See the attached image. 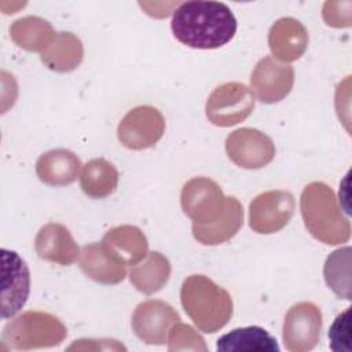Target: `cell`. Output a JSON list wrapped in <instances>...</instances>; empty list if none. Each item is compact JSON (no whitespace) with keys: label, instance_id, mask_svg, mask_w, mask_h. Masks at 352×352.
Wrapping results in <instances>:
<instances>
[{"label":"cell","instance_id":"cell-1","mask_svg":"<svg viewBox=\"0 0 352 352\" xmlns=\"http://www.w3.org/2000/svg\"><path fill=\"white\" fill-rule=\"evenodd\" d=\"M170 29L175 38L187 47L214 50L234 38L236 18L220 1H184L175 8Z\"/></svg>","mask_w":352,"mask_h":352},{"label":"cell","instance_id":"cell-2","mask_svg":"<svg viewBox=\"0 0 352 352\" xmlns=\"http://www.w3.org/2000/svg\"><path fill=\"white\" fill-rule=\"evenodd\" d=\"M300 210L308 232L326 245H340L351 238V223L337 205L334 191L322 182L305 186Z\"/></svg>","mask_w":352,"mask_h":352},{"label":"cell","instance_id":"cell-3","mask_svg":"<svg viewBox=\"0 0 352 352\" xmlns=\"http://www.w3.org/2000/svg\"><path fill=\"white\" fill-rule=\"evenodd\" d=\"M180 301L198 330L216 333L232 316L230 293L205 275H190L180 289Z\"/></svg>","mask_w":352,"mask_h":352},{"label":"cell","instance_id":"cell-4","mask_svg":"<svg viewBox=\"0 0 352 352\" xmlns=\"http://www.w3.org/2000/svg\"><path fill=\"white\" fill-rule=\"evenodd\" d=\"M67 336L65 323L43 311H26L4 326L1 341L8 348L29 351L58 346Z\"/></svg>","mask_w":352,"mask_h":352},{"label":"cell","instance_id":"cell-5","mask_svg":"<svg viewBox=\"0 0 352 352\" xmlns=\"http://www.w3.org/2000/svg\"><path fill=\"white\" fill-rule=\"evenodd\" d=\"M254 109V95L250 88L238 81L216 87L205 106L208 120L217 126H232L246 120Z\"/></svg>","mask_w":352,"mask_h":352},{"label":"cell","instance_id":"cell-6","mask_svg":"<svg viewBox=\"0 0 352 352\" xmlns=\"http://www.w3.org/2000/svg\"><path fill=\"white\" fill-rule=\"evenodd\" d=\"M227 197L220 186L205 176L188 180L180 194L183 212L195 226H205L214 221L226 208Z\"/></svg>","mask_w":352,"mask_h":352},{"label":"cell","instance_id":"cell-7","mask_svg":"<svg viewBox=\"0 0 352 352\" xmlns=\"http://www.w3.org/2000/svg\"><path fill=\"white\" fill-rule=\"evenodd\" d=\"M164 132L165 118L153 106H138L129 110L117 128L118 140L129 150H146L155 146Z\"/></svg>","mask_w":352,"mask_h":352},{"label":"cell","instance_id":"cell-8","mask_svg":"<svg viewBox=\"0 0 352 352\" xmlns=\"http://www.w3.org/2000/svg\"><path fill=\"white\" fill-rule=\"evenodd\" d=\"M322 329V312L318 305L301 301L290 307L283 322V345L290 352H307L316 346Z\"/></svg>","mask_w":352,"mask_h":352},{"label":"cell","instance_id":"cell-9","mask_svg":"<svg viewBox=\"0 0 352 352\" xmlns=\"http://www.w3.org/2000/svg\"><path fill=\"white\" fill-rule=\"evenodd\" d=\"M294 197L285 190L258 194L249 205V226L257 234L280 231L294 214Z\"/></svg>","mask_w":352,"mask_h":352},{"label":"cell","instance_id":"cell-10","mask_svg":"<svg viewBox=\"0 0 352 352\" xmlns=\"http://www.w3.org/2000/svg\"><path fill=\"white\" fill-rule=\"evenodd\" d=\"M180 322L177 311L162 300H146L132 314V330L135 336L148 345L168 342L172 327Z\"/></svg>","mask_w":352,"mask_h":352},{"label":"cell","instance_id":"cell-11","mask_svg":"<svg viewBox=\"0 0 352 352\" xmlns=\"http://www.w3.org/2000/svg\"><path fill=\"white\" fill-rule=\"evenodd\" d=\"M275 144L270 136L254 128H239L226 139L228 158L243 169H260L275 157Z\"/></svg>","mask_w":352,"mask_h":352},{"label":"cell","instance_id":"cell-12","mask_svg":"<svg viewBox=\"0 0 352 352\" xmlns=\"http://www.w3.org/2000/svg\"><path fill=\"white\" fill-rule=\"evenodd\" d=\"M30 293V272L16 252L1 249V318H14Z\"/></svg>","mask_w":352,"mask_h":352},{"label":"cell","instance_id":"cell-13","mask_svg":"<svg viewBox=\"0 0 352 352\" xmlns=\"http://www.w3.org/2000/svg\"><path fill=\"white\" fill-rule=\"evenodd\" d=\"M294 84V69L278 63L271 56L261 58L250 76V91L263 103H276L285 99Z\"/></svg>","mask_w":352,"mask_h":352},{"label":"cell","instance_id":"cell-14","mask_svg":"<svg viewBox=\"0 0 352 352\" xmlns=\"http://www.w3.org/2000/svg\"><path fill=\"white\" fill-rule=\"evenodd\" d=\"M103 250L122 265H136L148 253V242L143 231L131 224L109 230L102 242Z\"/></svg>","mask_w":352,"mask_h":352},{"label":"cell","instance_id":"cell-15","mask_svg":"<svg viewBox=\"0 0 352 352\" xmlns=\"http://www.w3.org/2000/svg\"><path fill=\"white\" fill-rule=\"evenodd\" d=\"M34 249L41 260L60 265H72L80 258V248L70 231L60 223H47L34 239Z\"/></svg>","mask_w":352,"mask_h":352},{"label":"cell","instance_id":"cell-16","mask_svg":"<svg viewBox=\"0 0 352 352\" xmlns=\"http://www.w3.org/2000/svg\"><path fill=\"white\" fill-rule=\"evenodd\" d=\"M305 26L290 16L278 19L270 29L268 45L272 55L282 62H293L301 58L308 45Z\"/></svg>","mask_w":352,"mask_h":352},{"label":"cell","instance_id":"cell-17","mask_svg":"<svg viewBox=\"0 0 352 352\" xmlns=\"http://www.w3.org/2000/svg\"><path fill=\"white\" fill-rule=\"evenodd\" d=\"M81 170L80 158L70 150L55 148L41 154L36 162L37 177L54 187L72 184Z\"/></svg>","mask_w":352,"mask_h":352},{"label":"cell","instance_id":"cell-18","mask_svg":"<svg viewBox=\"0 0 352 352\" xmlns=\"http://www.w3.org/2000/svg\"><path fill=\"white\" fill-rule=\"evenodd\" d=\"M243 224V206L235 197H227L223 213L205 226L192 224L194 238L206 246H214L231 239Z\"/></svg>","mask_w":352,"mask_h":352},{"label":"cell","instance_id":"cell-19","mask_svg":"<svg viewBox=\"0 0 352 352\" xmlns=\"http://www.w3.org/2000/svg\"><path fill=\"white\" fill-rule=\"evenodd\" d=\"M78 263L87 278L102 285H117L126 275V267L113 260L103 250L100 242L84 245Z\"/></svg>","mask_w":352,"mask_h":352},{"label":"cell","instance_id":"cell-20","mask_svg":"<svg viewBox=\"0 0 352 352\" xmlns=\"http://www.w3.org/2000/svg\"><path fill=\"white\" fill-rule=\"evenodd\" d=\"M219 352H279L276 340L260 326L238 327L217 340Z\"/></svg>","mask_w":352,"mask_h":352},{"label":"cell","instance_id":"cell-21","mask_svg":"<svg viewBox=\"0 0 352 352\" xmlns=\"http://www.w3.org/2000/svg\"><path fill=\"white\" fill-rule=\"evenodd\" d=\"M170 263L160 252H150L129 271V280L136 290L144 294H154L169 280Z\"/></svg>","mask_w":352,"mask_h":352},{"label":"cell","instance_id":"cell-22","mask_svg":"<svg viewBox=\"0 0 352 352\" xmlns=\"http://www.w3.org/2000/svg\"><path fill=\"white\" fill-rule=\"evenodd\" d=\"M120 173L117 168L104 158L88 161L81 173L80 184L85 195L94 199L106 198L117 190Z\"/></svg>","mask_w":352,"mask_h":352},{"label":"cell","instance_id":"cell-23","mask_svg":"<svg viewBox=\"0 0 352 352\" xmlns=\"http://www.w3.org/2000/svg\"><path fill=\"white\" fill-rule=\"evenodd\" d=\"M84 48L77 36L69 32L56 33V37L50 47L41 52L40 58L43 63L59 73L74 70L82 60Z\"/></svg>","mask_w":352,"mask_h":352},{"label":"cell","instance_id":"cell-24","mask_svg":"<svg viewBox=\"0 0 352 352\" xmlns=\"http://www.w3.org/2000/svg\"><path fill=\"white\" fill-rule=\"evenodd\" d=\"M11 40L26 51L44 52L56 37L52 26L38 16L16 19L10 28Z\"/></svg>","mask_w":352,"mask_h":352},{"label":"cell","instance_id":"cell-25","mask_svg":"<svg viewBox=\"0 0 352 352\" xmlns=\"http://www.w3.org/2000/svg\"><path fill=\"white\" fill-rule=\"evenodd\" d=\"M327 286L338 298L351 300V248H340L329 254L323 267Z\"/></svg>","mask_w":352,"mask_h":352},{"label":"cell","instance_id":"cell-26","mask_svg":"<svg viewBox=\"0 0 352 352\" xmlns=\"http://www.w3.org/2000/svg\"><path fill=\"white\" fill-rule=\"evenodd\" d=\"M169 351H208L205 340L188 324L177 322L168 337Z\"/></svg>","mask_w":352,"mask_h":352},{"label":"cell","instance_id":"cell-27","mask_svg":"<svg viewBox=\"0 0 352 352\" xmlns=\"http://www.w3.org/2000/svg\"><path fill=\"white\" fill-rule=\"evenodd\" d=\"M349 314L351 309L346 308L344 312L337 315L334 322L329 329L330 349L334 352H349L351 351V336H349Z\"/></svg>","mask_w":352,"mask_h":352}]
</instances>
